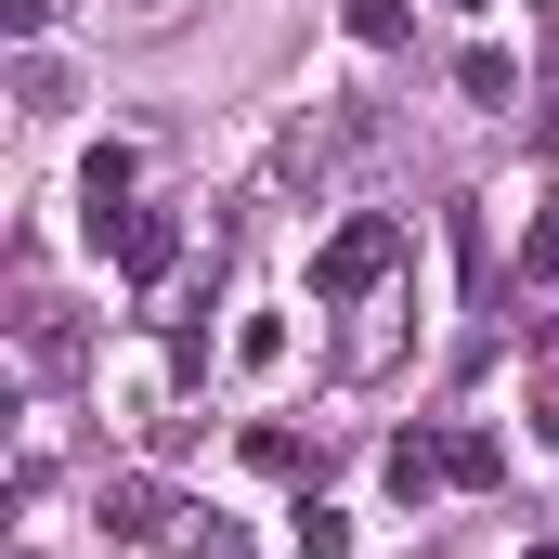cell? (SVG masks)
<instances>
[{
    "label": "cell",
    "mask_w": 559,
    "mask_h": 559,
    "mask_svg": "<svg viewBox=\"0 0 559 559\" xmlns=\"http://www.w3.org/2000/svg\"><path fill=\"white\" fill-rule=\"evenodd\" d=\"M404 274V222L391 209H352L325 248H312V299H365V286H391Z\"/></svg>",
    "instance_id": "1"
},
{
    "label": "cell",
    "mask_w": 559,
    "mask_h": 559,
    "mask_svg": "<svg viewBox=\"0 0 559 559\" xmlns=\"http://www.w3.org/2000/svg\"><path fill=\"white\" fill-rule=\"evenodd\" d=\"M92 521H105V547H156L182 508H169V481H156V468H118V481L92 495Z\"/></svg>",
    "instance_id": "2"
},
{
    "label": "cell",
    "mask_w": 559,
    "mask_h": 559,
    "mask_svg": "<svg viewBox=\"0 0 559 559\" xmlns=\"http://www.w3.org/2000/svg\"><path fill=\"white\" fill-rule=\"evenodd\" d=\"M105 248H118V274H131V286H169V261H182V222H169V209H131Z\"/></svg>",
    "instance_id": "3"
},
{
    "label": "cell",
    "mask_w": 559,
    "mask_h": 559,
    "mask_svg": "<svg viewBox=\"0 0 559 559\" xmlns=\"http://www.w3.org/2000/svg\"><path fill=\"white\" fill-rule=\"evenodd\" d=\"M378 481H391V495H404V508H429V495H442V481H455V455H442V429H404V442H391V455H378Z\"/></svg>",
    "instance_id": "4"
},
{
    "label": "cell",
    "mask_w": 559,
    "mask_h": 559,
    "mask_svg": "<svg viewBox=\"0 0 559 559\" xmlns=\"http://www.w3.org/2000/svg\"><path fill=\"white\" fill-rule=\"evenodd\" d=\"M455 92H468V105H508V92H521V52L468 39V52H455Z\"/></svg>",
    "instance_id": "5"
},
{
    "label": "cell",
    "mask_w": 559,
    "mask_h": 559,
    "mask_svg": "<svg viewBox=\"0 0 559 559\" xmlns=\"http://www.w3.org/2000/svg\"><path fill=\"white\" fill-rule=\"evenodd\" d=\"M442 455H455V495H495L508 481V442L495 429H442Z\"/></svg>",
    "instance_id": "6"
},
{
    "label": "cell",
    "mask_w": 559,
    "mask_h": 559,
    "mask_svg": "<svg viewBox=\"0 0 559 559\" xmlns=\"http://www.w3.org/2000/svg\"><path fill=\"white\" fill-rule=\"evenodd\" d=\"M286 547L299 559H352V521H338L325 495H299V508H286Z\"/></svg>",
    "instance_id": "7"
},
{
    "label": "cell",
    "mask_w": 559,
    "mask_h": 559,
    "mask_svg": "<svg viewBox=\"0 0 559 559\" xmlns=\"http://www.w3.org/2000/svg\"><path fill=\"white\" fill-rule=\"evenodd\" d=\"M338 26H352V39H365V52H404V39H417V0H352V13H338Z\"/></svg>",
    "instance_id": "8"
},
{
    "label": "cell",
    "mask_w": 559,
    "mask_h": 559,
    "mask_svg": "<svg viewBox=\"0 0 559 559\" xmlns=\"http://www.w3.org/2000/svg\"><path fill=\"white\" fill-rule=\"evenodd\" d=\"M248 468H261V481H299V468H312V442H299V429H274V417H261V429H248Z\"/></svg>",
    "instance_id": "9"
},
{
    "label": "cell",
    "mask_w": 559,
    "mask_h": 559,
    "mask_svg": "<svg viewBox=\"0 0 559 559\" xmlns=\"http://www.w3.org/2000/svg\"><path fill=\"white\" fill-rule=\"evenodd\" d=\"M521 274H534V286H559V195L534 209V235H521Z\"/></svg>",
    "instance_id": "10"
},
{
    "label": "cell",
    "mask_w": 559,
    "mask_h": 559,
    "mask_svg": "<svg viewBox=\"0 0 559 559\" xmlns=\"http://www.w3.org/2000/svg\"><path fill=\"white\" fill-rule=\"evenodd\" d=\"M0 26H13V52H39V26H52V0H0Z\"/></svg>",
    "instance_id": "11"
},
{
    "label": "cell",
    "mask_w": 559,
    "mask_h": 559,
    "mask_svg": "<svg viewBox=\"0 0 559 559\" xmlns=\"http://www.w3.org/2000/svg\"><path fill=\"white\" fill-rule=\"evenodd\" d=\"M182 559H248V534H235V521H209V534H195Z\"/></svg>",
    "instance_id": "12"
},
{
    "label": "cell",
    "mask_w": 559,
    "mask_h": 559,
    "mask_svg": "<svg viewBox=\"0 0 559 559\" xmlns=\"http://www.w3.org/2000/svg\"><path fill=\"white\" fill-rule=\"evenodd\" d=\"M534 365H547V378H559V312H547V325H534Z\"/></svg>",
    "instance_id": "13"
},
{
    "label": "cell",
    "mask_w": 559,
    "mask_h": 559,
    "mask_svg": "<svg viewBox=\"0 0 559 559\" xmlns=\"http://www.w3.org/2000/svg\"><path fill=\"white\" fill-rule=\"evenodd\" d=\"M534 143H547V156H559V92H547V118H534Z\"/></svg>",
    "instance_id": "14"
}]
</instances>
